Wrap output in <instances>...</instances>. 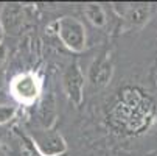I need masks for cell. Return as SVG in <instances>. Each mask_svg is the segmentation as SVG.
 Masks as SVG:
<instances>
[{
	"label": "cell",
	"mask_w": 157,
	"mask_h": 156,
	"mask_svg": "<svg viewBox=\"0 0 157 156\" xmlns=\"http://www.w3.org/2000/svg\"><path fill=\"white\" fill-rule=\"evenodd\" d=\"M11 94L22 105L34 103L42 92V80L34 72L19 74L11 81Z\"/></svg>",
	"instance_id": "3957f363"
},
{
	"label": "cell",
	"mask_w": 157,
	"mask_h": 156,
	"mask_svg": "<svg viewBox=\"0 0 157 156\" xmlns=\"http://www.w3.org/2000/svg\"><path fill=\"white\" fill-rule=\"evenodd\" d=\"M117 14L126 22L129 28H142L151 16L149 3H114Z\"/></svg>",
	"instance_id": "5b68a950"
},
{
	"label": "cell",
	"mask_w": 157,
	"mask_h": 156,
	"mask_svg": "<svg viewBox=\"0 0 157 156\" xmlns=\"http://www.w3.org/2000/svg\"><path fill=\"white\" fill-rule=\"evenodd\" d=\"M82 11H84V16L90 20L92 25H95L98 28H103L106 25V22H107L106 13L100 3H87V5H84Z\"/></svg>",
	"instance_id": "ba28073f"
},
{
	"label": "cell",
	"mask_w": 157,
	"mask_h": 156,
	"mask_svg": "<svg viewBox=\"0 0 157 156\" xmlns=\"http://www.w3.org/2000/svg\"><path fill=\"white\" fill-rule=\"evenodd\" d=\"M3 36H5V28H3V25H2V22H0V46H3V44H2Z\"/></svg>",
	"instance_id": "7c38bea8"
},
{
	"label": "cell",
	"mask_w": 157,
	"mask_h": 156,
	"mask_svg": "<svg viewBox=\"0 0 157 156\" xmlns=\"http://www.w3.org/2000/svg\"><path fill=\"white\" fill-rule=\"evenodd\" d=\"M56 103H55V97L50 94L44 98L39 105V119L40 123L45 130H52L53 125L56 123Z\"/></svg>",
	"instance_id": "52a82bcc"
},
{
	"label": "cell",
	"mask_w": 157,
	"mask_h": 156,
	"mask_svg": "<svg viewBox=\"0 0 157 156\" xmlns=\"http://www.w3.org/2000/svg\"><path fill=\"white\" fill-rule=\"evenodd\" d=\"M154 156H157V154H154Z\"/></svg>",
	"instance_id": "4fadbf2b"
},
{
	"label": "cell",
	"mask_w": 157,
	"mask_h": 156,
	"mask_svg": "<svg viewBox=\"0 0 157 156\" xmlns=\"http://www.w3.org/2000/svg\"><path fill=\"white\" fill-rule=\"evenodd\" d=\"M5 56H6V49L5 46H0V64L5 61Z\"/></svg>",
	"instance_id": "8fae6325"
},
{
	"label": "cell",
	"mask_w": 157,
	"mask_h": 156,
	"mask_svg": "<svg viewBox=\"0 0 157 156\" xmlns=\"http://www.w3.org/2000/svg\"><path fill=\"white\" fill-rule=\"evenodd\" d=\"M17 113V108L13 105H0V125L8 123Z\"/></svg>",
	"instance_id": "30bf717a"
},
{
	"label": "cell",
	"mask_w": 157,
	"mask_h": 156,
	"mask_svg": "<svg viewBox=\"0 0 157 156\" xmlns=\"http://www.w3.org/2000/svg\"><path fill=\"white\" fill-rule=\"evenodd\" d=\"M56 33L69 50L79 53L86 49V27L78 19L70 16L61 17L56 20Z\"/></svg>",
	"instance_id": "6da1fadb"
},
{
	"label": "cell",
	"mask_w": 157,
	"mask_h": 156,
	"mask_svg": "<svg viewBox=\"0 0 157 156\" xmlns=\"http://www.w3.org/2000/svg\"><path fill=\"white\" fill-rule=\"evenodd\" d=\"M30 142L40 156H61L67 151V144L56 130H37L30 133Z\"/></svg>",
	"instance_id": "7a4b0ae2"
},
{
	"label": "cell",
	"mask_w": 157,
	"mask_h": 156,
	"mask_svg": "<svg viewBox=\"0 0 157 156\" xmlns=\"http://www.w3.org/2000/svg\"><path fill=\"white\" fill-rule=\"evenodd\" d=\"M84 84H86V78H84V74L79 67V64L72 62L64 72L62 86H64V91L67 94L69 102L73 103L76 108L81 106L82 98H84Z\"/></svg>",
	"instance_id": "277c9868"
},
{
	"label": "cell",
	"mask_w": 157,
	"mask_h": 156,
	"mask_svg": "<svg viewBox=\"0 0 157 156\" xmlns=\"http://www.w3.org/2000/svg\"><path fill=\"white\" fill-rule=\"evenodd\" d=\"M3 10H5L6 13H10L8 17H11V22H10L8 25H5V27L11 28L13 31L17 30V28L22 25V11L17 8V5H6ZM5 27H3V28H5Z\"/></svg>",
	"instance_id": "9c48e42d"
},
{
	"label": "cell",
	"mask_w": 157,
	"mask_h": 156,
	"mask_svg": "<svg viewBox=\"0 0 157 156\" xmlns=\"http://www.w3.org/2000/svg\"><path fill=\"white\" fill-rule=\"evenodd\" d=\"M112 75H114V64H112V59H110L109 53H103L90 66L89 81L97 87H101V86H106L110 81Z\"/></svg>",
	"instance_id": "8992f818"
}]
</instances>
